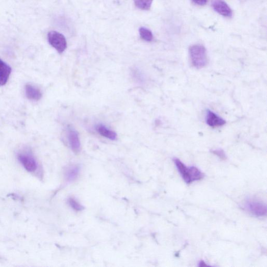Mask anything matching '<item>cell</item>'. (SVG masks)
Listing matches in <instances>:
<instances>
[{
	"mask_svg": "<svg viewBox=\"0 0 267 267\" xmlns=\"http://www.w3.org/2000/svg\"><path fill=\"white\" fill-rule=\"evenodd\" d=\"M174 161L179 174L186 183L191 184L204 178L205 175L199 169L195 167H188L177 158H175Z\"/></svg>",
	"mask_w": 267,
	"mask_h": 267,
	"instance_id": "6da1fadb",
	"label": "cell"
},
{
	"mask_svg": "<svg viewBox=\"0 0 267 267\" xmlns=\"http://www.w3.org/2000/svg\"><path fill=\"white\" fill-rule=\"evenodd\" d=\"M189 56L192 65L201 69L208 64V54L206 48L201 45H195L189 48Z\"/></svg>",
	"mask_w": 267,
	"mask_h": 267,
	"instance_id": "7a4b0ae2",
	"label": "cell"
},
{
	"mask_svg": "<svg viewBox=\"0 0 267 267\" xmlns=\"http://www.w3.org/2000/svg\"><path fill=\"white\" fill-rule=\"evenodd\" d=\"M48 39L50 45L54 47L59 54H61L67 48L65 37L61 33L51 31L48 33Z\"/></svg>",
	"mask_w": 267,
	"mask_h": 267,
	"instance_id": "3957f363",
	"label": "cell"
},
{
	"mask_svg": "<svg viewBox=\"0 0 267 267\" xmlns=\"http://www.w3.org/2000/svg\"><path fill=\"white\" fill-rule=\"evenodd\" d=\"M245 208L248 212L257 217H264L267 214L266 205L260 201H247L245 204Z\"/></svg>",
	"mask_w": 267,
	"mask_h": 267,
	"instance_id": "277c9868",
	"label": "cell"
},
{
	"mask_svg": "<svg viewBox=\"0 0 267 267\" xmlns=\"http://www.w3.org/2000/svg\"><path fill=\"white\" fill-rule=\"evenodd\" d=\"M18 159L28 171L32 172L37 170V162L31 154L28 153H20L18 155Z\"/></svg>",
	"mask_w": 267,
	"mask_h": 267,
	"instance_id": "5b68a950",
	"label": "cell"
},
{
	"mask_svg": "<svg viewBox=\"0 0 267 267\" xmlns=\"http://www.w3.org/2000/svg\"><path fill=\"white\" fill-rule=\"evenodd\" d=\"M68 140L72 150L75 153L80 152L81 144L78 133L72 128H68Z\"/></svg>",
	"mask_w": 267,
	"mask_h": 267,
	"instance_id": "8992f818",
	"label": "cell"
},
{
	"mask_svg": "<svg viewBox=\"0 0 267 267\" xmlns=\"http://www.w3.org/2000/svg\"><path fill=\"white\" fill-rule=\"evenodd\" d=\"M206 119L207 124L212 127L222 126L226 123L225 119L210 110H207Z\"/></svg>",
	"mask_w": 267,
	"mask_h": 267,
	"instance_id": "52a82bcc",
	"label": "cell"
},
{
	"mask_svg": "<svg viewBox=\"0 0 267 267\" xmlns=\"http://www.w3.org/2000/svg\"><path fill=\"white\" fill-rule=\"evenodd\" d=\"M212 6L215 11L223 16L230 17L232 16L230 7L223 0H213Z\"/></svg>",
	"mask_w": 267,
	"mask_h": 267,
	"instance_id": "ba28073f",
	"label": "cell"
},
{
	"mask_svg": "<svg viewBox=\"0 0 267 267\" xmlns=\"http://www.w3.org/2000/svg\"><path fill=\"white\" fill-rule=\"evenodd\" d=\"M11 72V67L0 59V86L6 84Z\"/></svg>",
	"mask_w": 267,
	"mask_h": 267,
	"instance_id": "9c48e42d",
	"label": "cell"
},
{
	"mask_svg": "<svg viewBox=\"0 0 267 267\" xmlns=\"http://www.w3.org/2000/svg\"><path fill=\"white\" fill-rule=\"evenodd\" d=\"M25 94L28 99L33 101H38L42 97L41 91L30 84L26 85Z\"/></svg>",
	"mask_w": 267,
	"mask_h": 267,
	"instance_id": "30bf717a",
	"label": "cell"
},
{
	"mask_svg": "<svg viewBox=\"0 0 267 267\" xmlns=\"http://www.w3.org/2000/svg\"><path fill=\"white\" fill-rule=\"evenodd\" d=\"M96 130L101 136L107 138L110 140L115 141L117 139V134L115 131L110 130L105 125H98L96 126Z\"/></svg>",
	"mask_w": 267,
	"mask_h": 267,
	"instance_id": "8fae6325",
	"label": "cell"
},
{
	"mask_svg": "<svg viewBox=\"0 0 267 267\" xmlns=\"http://www.w3.org/2000/svg\"><path fill=\"white\" fill-rule=\"evenodd\" d=\"M80 168L77 166H74L69 168L66 173V177L69 182L73 181L78 177L80 174Z\"/></svg>",
	"mask_w": 267,
	"mask_h": 267,
	"instance_id": "7c38bea8",
	"label": "cell"
},
{
	"mask_svg": "<svg viewBox=\"0 0 267 267\" xmlns=\"http://www.w3.org/2000/svg\"><path fill=\"white\" fill-rule=\"evenodd\" d=\"M135 6L142 10H149L153 0H133Z\"/></svg>",
	"mask_w": 267,
	"mask_h": 267,
	"instance_id": "4fadbf2b",
	"label": "cell"
},
{
	"mask_svg": "<svg viewBox=\"0 0 267 267\" xmlns=\"http://www.w3.org/2000/svg\"><path fill=\"white\" fill-rule=\"evenodd\" d=\"M141 37L144 40L150 42L153 40V36L152 32L148 29L141 28L139 30Z\"/></svg>",
	"mask_w": 267,
	"mask_h": 267,
	"instance_id": "5bb4252c",
	"label": "cell"
},
{
	"mask_svg": "<svg viewBox=\"0 0 267 267\" xmlns=\"http://www.w3.org/2000/svg\"><path fill=\"white\" fill-rule=\"evenodd\" d=\"M68 203L70 204L71 208L76 211H81L84 209L83 206L73 199H69Z\"/></svg>",
	"mask_w": 267,
	"mask_h": 267,
	"instance_id": "9a60e30c",
	"label": "cell"
},
{
	"mask_svg": "<svg viewBox=\"0 0 267 267\" xmlns=\"http://www.w3.org/2000/svg\"><path fill=\"white\" fill-rule=\"evenodd\" d=\"M212 152L222 160H225L227 158L226 154L222 149L213 150Z\"/></svg>",
	"mask_w": 267,
	"mask_h": 267,
	"instance_id": "2e32d148",
	"label": "cell"
},
{
	"mask_svg": "<svg viewBox=\"0 0 267 267\" xmlns=\"http://www.w3.org/2000/svg\"><path fill=\"white\" fill-rule=\"evenodd\" d=\"M193 1L198 5H204L208 2V0H193Z\"/></svg>",
	"mask_w": 267,
	"mask_h": 267,
	"instance_id": "e0dca14e",
	"label": "cell"
},
{
	"mask_svg": "<svg viewBox=\"0 0 267 267\" xmlns=\"http://www.w3.org/2000/svg\"><path fill=\"white\" fill-rule=\"evenodd\" d=\"M207 266L208 265H207L205 263H204V262L202 261L200 263V266Z\"/></svg>",
	"mask_w": 267,
	"mask_h": 267,
	"instance_id": "ac0fdd59",
	"label": "cell"
}]
</instances>
